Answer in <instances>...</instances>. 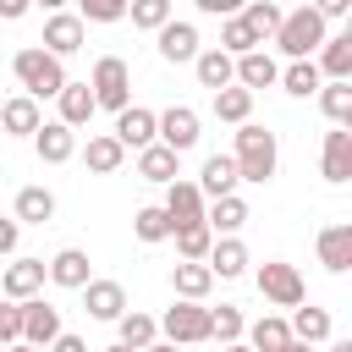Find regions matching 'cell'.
<instances>
[{"mask_svg": "<svg viewBox=\"0 0 352 352\" xmlns=\"http://www.w3.org/2000/svg\"><path fill=\"white\" fill-rule=\"evenodd\" d=\"M292 341H302V346L330 341V314H324V308H297V319H292Z\"/></svg>", "mask_w": 352, "mask_h": 352, "instance_id": "cell-34", "label": "cell"}, {"mask_svg": "<svg viewBox=\"0 0 352 352\" xmlns=\"http://www.w3.org/2000/svg\"><path fill=\"white\" fill-rule=\"evenodd\" d=\"M44 352H88V341H82V336H72V330H60V336H55Z\"/></svg>", "mask_w": 352, "mask_h": 352, "instance_id": "cell-45", "label": "cell"}, {"mask_svg": "<svg viewBox=\"0 0 352 352\" xmlns=\"http://www.w3.org/2000/svg\"><path fill=\"white\" fill-rule=\"evenodd\" d=\"M176 236V253H182V264H204L209 258V248H214V231L198 220V226H176L170 231Z\"/></svg>", "mask_w": 352, "mask_h": 352, "instance_id": "cell-32", "label": "cell"}, {"mask_svg": "<svg viewBox=\"0 0 352 352\" xmlns=\"http://www.w3.org/2000/svg\"><path fill=\"white\" fill-rule=\"evenodd\" d=\"M38 286H44V258H16V264L0 275L6 302H28V297H38Z\"/></svg>", "mask_w": 352, "mask_h": 352, "instance_id": "cell-11", "label": "cell"}, {"mask_svg": "<svg viewBox=\"0 0 352 352\" xmlns=\"http://www.w3.org/2000/svg\"><path fill=\"white\" fill-rule=\"evenodd\" d=\"M28 11V0H0V22H11V16H22Z\"/></svg>", "mask_w": 352, "mask_h": 352, "instance_id": "cell-48", "label": "cell"}, {"mask_svg": "<svg viewBox=\"0 0 352 352\" xmlns=\"http://www.w3.org/2000/svg\"><path fill=\"white\" fill-rule=\"evenodd\" d=\"M314 11L330 22V16H346V11H352V0H324V6H314Z\"/></svg>", "mask_w": 352, "mask_h": 352, "instance_id": "cell-47", "label": "cell"}, {"mask_svg": "<svg viewBox=\"0 0 352 352\" xmlns=\"http://www.w3.org/2000/svg\"><path fill=\"white\" fill-rule=\"evenodd\" d=\"M319 165H324V182H352V132L346 126H336V132H324V154H319Z\"/></svg>", "mask_w": 352, "mask_h": 352, "instance_id": "cell-14", "label": "cell"}, {"mask_svg": "<svg viewBox=\"0 0 352 352\" xmlns=\"http://www.w3.org/2000/svg\"><path fill=\"white\" fill-rule=\"evenodd\" d=\"M121 148H148L154 143V110H143V104H126L121 116H116V132H110Z\"/></svg>", "mask_w": 352, "mask_h": 352, "instance_id": "cell-12", "label": "cell"}, {"mask_svg": "<svg viewBox=\"0 0 352 352\" xmlns=\"http://www.w3.org/2000/svg\"><path fill=\"white\" fill-rule=\"evenodd\" d=\"M280 16H286V11H280L275 0H248V6L236 11V22H242V28L253 33V44H264V38H275V28H280Z\"/></svg>", "mask_w": 352, "mask_h": 352, "instance_id": "cell-22", "label": "cell"}, {"mask_svg": "<svg viewBox=\"0 0 352 352\" xmlns=\"http://www.w3.org/2000/svg\"><path fill=\"white\" fill-rule=\"evenodd\" d=\"M82 302H88L94 319H121V314H126V292H121V280H88V286H82Z\"/></svg>", "mask_w": 352, "mask_h": 352, "instance_id": "cell-21", "label": "cell"}, {"mask_svg": "<svg viewBox=\"0 0 352 352\" xmlns=\"http://www.w3.org/2000/svg\"><path fill=\"white\" fill-rule=\"evenodd\" d=\"M170 286H176L182 302H204L209 286H214V275H209V264H176L170 270Z\"/></svg>", "mask_w": 352, "mask_h": 352, "instance_id": "cell-30", "label": "cell"}, {"mask_svg": "<svg viewBox=\"0 0 352 352\" xmlns=\"http://www.w3.org/2000/svg\"><path fill=\"white\" fill-rule=\"evenodd\" d=\"M319 77L330 82H352V33H336L319 44Z\"/></svg>", "mask_w": 352, "mask_h": 352, "instance_id": "cell-19", "label": "cell"}, {"mask_svg": "<svg viewBox=\"0 0 352 352\" xmlns=\"http://www.w3.org/2000/svg\"><path fill=\"white\" fill-rule=\"evenodd\" d=\"M319 104H324V116H330L336 126H346V121H352V82H324V88H319Z\"/></svg>", "mask_w": 352, "mask_h": 352, "instance_id": "cell-39", "label": "cell"}, {"mask_svg": "<svg viewBox=\"0 0 352 352\" xmlns=\"http://www.w3.org/2000/svg\"><path fill=\"white\" fill-rule=\"evenodd\" d=\"M248 346H253V352H286V346H292V324L275 319V314H264V319L248 330Z\"/></svg>", "mask_w": 352, "mask_h": 352, "instance_id": "cell-33", "label": "cell"}, {"mask_svg": "<svg viewBox=\"0 0 352 352\" xmlns=\"http://www.w3.org/2000/svg\"><path fill=\"white\" fill-rule=\"evenodd\" d=\"M280 88H286V94H297V99H308V94H319V88H324V77H319V66H314V60H292V66L280 72Z\"/></svg>", "mask_w": 352, "mask_h": 352, "instance_id": "cell-36", "label": "cell"}, {"mask_svg": "<svg viewBox=\"0 0 352 352\" xmlns=\"http://www.w3.org/2000/svg\"><path fill=\"white\" fill-rule=\"evenodd\" d=\"M44 275H50L55 286H66V292H82V286H88V253H82V248H60V253L44 264Z\"/></svg>", "mask_w": 352, "mask_h": 352, "instance_id": "cell-17", "label": "cell"}, {"mask_svg": "<svg viewBox=\"0 0 352 352\" xmlns=\"http://www.w3.org/2000/svg\"><path fill=\"white\" fill-rule=\"evenodd\" d=\"M126 16H132V28L160 33V28L170 22V0H138V6H126Z\"/></svg>", "mask_w": 352, "mask_h": 352, "instance_id": "cell-42", "label": "cell"}, {"mask_svg": "<svg viewBox=\"0 0 352 352\" xmlns=\"http://www.w3.org/2000/svg\"><path fill=\"white\" fill-rule=\"evenodd\" d=\"M121 346H132V352H143V346H154V336H160V324L148 319V314H138V308H126L121 319Z\"/></svg>", "mask_w": 352, "mask_h": 352, "instance_id": "cell-35", "label": "cell"}, {"mask_svg": "<svg viewBox=\"0 0 352 352\" xmlns=\"http://www.w3.org/2000/svg\"><path fill=\"white\" fill-rule=\"evenodd\" d=\"M33 148H38V160H44V165H66V160L77 154V132H72V126H60V121H44V126L33 132Z\"/></svg>", "mask_w": 352, "mask_h": 352, "instance_id": "cell-13", "label": "cell"}, {"mask_svg": "<svg viewBox=\"0 0 352 352\" xmlns=\"http://www.w3.org/2000/svg\"><path fill=\"white\" fill-rule=\"evenodd\" d=\"M258 292L275 302V308H302V275H297V264H280V258H270V264H258Z\"/></svg>", "mask_w": 352, "mask_h": 352, "instance_id": "cell-5", "label": "cell"}, {"mask_svg": "<svg viewBox=\"0 0 352 352\" xmlns=\"http://www.w3.org/2000/svg\"><path fill=\"white\" fill-rule=\"evenodd\" d=\"M22 308V346H50L55 336H60V308H50L44 297H28V302H16Z\"/></svg>", "mask_w": 352, "mask_h": 352, "instance_id": "cell-9", "label": "cell"}, {"mask_svg": "<svg viewBox=\"0 0 352 352\" xmlns=\"http://www.w3.org/2000/svg\"><path fill=\"white\" fill-rule=\"evenodd\" d=\"M236 82L253 94V88H270V82H280V66H275V55L270 50H253V55H242L236 60Z\"/></svg>", "mask_w": 352, "mask_h": 352, "instance_id": "cell-25", "label": "cell"}, {"mask_svg": "<svg viewBox=\"0 0 352 352\" xmlns=\"http://www.w3.org/2000/svg\"><path fill=\"white\" fill-rule=\"evenodd\" d=\"M82 160H88V170L94 176H110V170H121V160H126V148L110 138V132H99V138H88V148H82Z\"/></svg>", "mask_w": 352, "mask_h": 352, "instance_id": "cell-31", "label": "cell"}, {"mask_svg": "<svg viewBox=\"0 0 352 352\" xmlns=\"http://www.w3.org/2000/svg\"><path fill=\"white\" fill-rule=\"evenodd\" d=\"M22 341V308L16 302H0V352Z\"/></svg>", "mask_w": 352, "mask_h": 352, "instance_id": "cell-44", "label": "cell"}, {"mask_svg": "<svg viewBox=\"0 0 352 352\" xmlns=\"http://www.w3.org/2000/svg\"><path fill=\"white\" fill-rule=\"evenodd\" d=\"M82 38H88V33H82L77 11H50V16H44V44H38V50L55 55V60H66V55L82 50Z\"/></svg>", "mask_w": 352, "mask_h": 352, "instance_id": "cell-8", "label": "cell"}, {"mask_svg": "<svg viewBox=\"0 0 352 352\" xmlns=\"http://www.w3.org/2000/svg\"><path fill=\"white\" fill-rule=\"evenodd\" d=\"M88 94H94V110H116V116H121V110L132 104V72H126V60H121V55H99Z\"/></svg>", "mask_w": 352, "mask_h": 352, "instance_id": "cell-4", "label": "cell"}, {"mask_svg": "<svg viewBox=\"0 0 352 352\" xmlns=\"http://www.w3.org/2000/svg\"><path fill=\"white\" fill-rule=\"evenodd\" d=\"M104 352H132V346H121V341H116V346H104Z\"/></svg>", "mask_w": 352, "mask_h": 352, "instance_id": "cell-54", "label": "cell"}, {"mask_svg": "<svg viewBox=\"0 0 352 352\" xmlns=\"http://www.w3.org/2000/svg\"><path fill=\"white\" fill-rule=\"evenodd\" d=\"M154 143H165L170 154H187V148L198 143V110L170 104L165 116H154Z\"/></svg>", "mask_w": 352, "mask_h": 352, "instance_id": "cell-6", "label": "cell"}, {"mask_svg": "<svg viewBox=\"0 0 352 352\" xmlns=\"http://www.w3.org/2000/svg\"><path fill=\"white\" fill-rule=\"evenodd\" d=\"M160 55H165L170 66H176V60H198V28L170 16V22L160 28Z\"/></svg>", "mask_w": 352, "mask_h": 352, "instance_id": "cell-18", "label": "cell"}, {"mask_svg": "<svg viewBox=\"0 0 352 352\" xmlns=\"http://www.w3.org/2000/svg\"><path fill=\"white\" fill-rule=\"evenodd\" d=\"M214 116L231 121V126H242V121L253 116V94H248V88H220V94H214Z\"/></svg>", "mask_w": 352, "mask_h": 352, "instance_id": "cell-37", "label": "cell"}, {"mask_svg": "<svg viewBox=\"0 0 352 352\" xmlns=\"http://www.w3.org/2000/svg\"><path fill=\"white\" fill-rule=\"evenodd\" d=\"M319 264L330 275H346L352 270V226H324L319 231Z\"/></svg>", "mask_w": 352, "mask_h": 352, "instance_id": "cell-16", "label": "cell"}, {"mask_svg": "<svg viewBox=\"0 0 352 352\" xmlns=\"http://www.w3.org/2000/svg\"><path fill=\"white\" fill-rule=\"evenodd\" d=\"M11 72H16V82L28 88V99L38 104V99H55L72 77H66V66L55 60V55H44L38 44H28V50H16V60H11Z\"/></svg>", "mask_w": 352, "mask_h": 352, "instance_id": "cell-2", "label": "cell"}, {"mask_svg": "<svg viewBox=\"0 0 352 352\" xmlns=\"http://www.w3.org/2000/svg\"><path fill=\"white\" fill-rule=\"evenodd\" d=\"M192 187H198L204 198H231V192H236V165H231V154H209Z\"/></svg>", "mask_w": 352, "mask_h": 352, "instance_id": "cell-15", "label": "cell"}, {"mask_svg": "<svg viewBox=\"0 0 352 352\" xmlns=\"http://www.w3.org/2000/svg\"><path fill=\"white\" fill-rule=\"evenodd\" d=\"M16 236H22V226H16V220H0V258L16 253Z\"/></svg>", "mask_w": 352, "mask_h": 352, "instance_id": "cell-46", "label": "cell"}, {"mask_svg": "<svg viewBox=\"0 0 352 352\" xmlns=\"http://www.w3.org/2000/svg\"><path fill=\"white\" fill-rule=\"evenodd\" d=\"M132 231H138V242H165V236H170V220H165L160 204H148V209L132 214Z\"/></svg>", "mask_w": 352, "mask_h": 352, "instance_id": "cell-40", "label": "cell"}, {"mask_svg": "<svg viewBox=\"0 0 352 352\" xmlns=\"http://www.w3.org/2000/svg\"><path fill=\"white\" fill-rule=\"evenodd\" d=\"M214 50H220V55H231V60H242V55H253L258 44H253V33H248L236 16H226V22H220V44H214Z\"/></svg>", "mask_w": 352, "mask_h": 352, "instance_id": "cell-38", "label": "cell"}, {"mask_svg": "<svg viewBox=\"0 0 352 352\" xmlns=\"http://www.w3.org/2000/svg\"><path fill=\"white\" fill-rule=\"evenodd\" d=\"M204 264H209V275H220V280H236V275L248 270V248H242L236 236H220V242L209 248V258H204Z\"/></svg>", "mask_w": 352, "mask_h": 352, "instance_id": "cell-28", "label": "cell"}, {"mask_svg": "<svg viewBox=\"0 0 352 352\" xmlns=\"http://www.w3.org/2000/svg\"><path fill=\"white\" fill-rule=\"evenodd\" d=\"M160 209H165L170 231H176V226H198V220H204V192H198L192 182H170V187H165V204H160Z\"/></svg>", "mask_w": 352, "mask_h": 352, "instance_id": "cell-10", "label": "cell"}, {"mask_svg": "<svg viewBox=\"0 0 352 352\" xmlns=\"http://www.w3.org/2000/svg\"><path fill=\"white\" fill-rule=\"evenodd\" d=\"M55 99H60V126H72V132H77V126H88V121H94V94H88V82H66Z\"/></svg>", "mask_w": 352, "mask_h": 352, "instance_id": "cell-26", "label": "cell"}, {"mask_svg": "<svg viewBox=\"0 0 352 352\" xmlns=\"http://www.w3.org/2000/svg\"><path fill=\"white\" fill-rule=\"evenodd\" d=\"M160 330L170 336V346H187V341H209V308H204V302H176V308H165Z\"/></svg>", "mask_w": 352, "mask_h": 352, "instance_id": "cell-7", "label": "cell"}, {"mask_svg": "<svg viewBox=\"0 0 352 352\" xmlns=\"http://www.w3.org/2000/svg\"><path fill=\"white\" fill-rule=\"evenodd\" d=\"M55 220V192L50 187H22L16 192V226H44Z\"/></svg>", "mask_w": 352, "mask_h": 352, "instance_id": "cell-29", "label": "cell"}, {"mask_svg": "<svg viewBox=\"0 0 352 352\" xmlns=\"http://www.w3.org/2000/svg\"><path fill=\"white\" fill-rule=\"evenodd\" d=\"M143 352H182V346H170V341H154V346H143Z\"/></svg>", "mask_w": 352, "mask_h": 352, "instance_id": "cell-49", "label": "cell"}, {"mask_svg": "<svg viewBox=\"0 0 352 352\" xmlns=\"http://www.w3.org/2000/svg\"><path fill=\"white\" fill-rule=\"evenodd\" d=\"M38 126H44V116H38V104H33L28 94H16V99H6V104H0V138H6V132L33 138Z\"/></svg>", "mask_w": 352, "mask_h": 352, "instance_id": "cell-20", "label": "cell"}, {"mask_svg": "<svg viewBox=\"0 0 352 352\" xmlns=\"http://www.w3.org/2000/svg\"><path fill=\"white\" fill-rule=\"evenodd\" d=\"M6 352H38V346H22V341H16V346H6Z\"/></svg>", "mask_w": 352, "mask_h": 352, "instance_id": "cell-52", "label": "cell"}, {"mask_svg": "<svg viewBox=\"0 0 352 352\" xmlns=\"http://www.w3.org/2000/svg\"><path fill=\"white\" fill-rule=\"evenodd\" d=\"M231 165H236V182H258V187H264V182L275 176V165H280V143H275V132L258 126V121H242V126H236Z\"/></svg>", "mask_w": 352, "mask_h": 352, "instance_id": "cell-1", "label": "cell"}, {"mask_svg": "<svg viewBox=\"0 0 352 352\" xmlns=\"http://www.w3.org/2000/svg\"><path fill=\"white\" fill-rule=\"evenodd\" d=\"M286 352H314V346H302V341H292V346H286Z\"/></svg>", "mask_w": 352, "mask_h": 352, "instance_id": "cell-51", "label": "cell"}, {"mask_svg": "<svg viewBox=\"0 0 352 352\" xmlns=\"http://www.w3.org/2000/svg\"><path fill=\"white\" fill-rule=\"evenodd\" d=\"M204 226H209L214 236H220V231H226V236H236V231L248 226V204H242L236 192H231V198H214V204L204 209Z\"/></svg>", "mask_w": 352, "mask_h": 352, "instance_id": "cell-27", "label": "cell"}, {"mask_svg": "<svg viewBox=\"0 0 352 352\" xmlns=\"http://www.w3.org/2000/svg\"><path fill=\"white\" fill-rule=\"evenodd\" d=\"M192 72H198V82L204 88H236V60L231 55H220V50H198V60H192Z\"/></svg>", "mask_w": 352, "mask_h": 352, "instance_id": "cell-23", "label": "cell"}, {"mask_svg": "<svg viewBox=\"0 0 352 352\" xmlns=\"http://www.w3.org/2000/svg\"><path fill=\"white\" fill-rule=\"evenodd\" d=\"M176 160H182V154H170L165 143H148V148H138V176H143V182L170 187V182L182 176V170H176Z\"/></svg>", "mask_w": 352, "mask_h": 352, "instance_id": "cell-24", "label": "cell"}, {"mask_svg": "<svg viewBox=\"0 0 352 352\" xmlns=\"http://www.w3.org/2000/svg\"><path fill=\"white\" fill-rule=\"evenodd\" d=\"M209 336H220V346H231V341H242V308H231V302H220V308H209Z\"/></svg>", "mask_w": 352, "mask_h": 352, "instance_id": "cell-41", "label": "cell"}, {"mask_svg": "<svg viewBox=\"0 0 352 352\" xmlns=\"http://www.w3.org/2000/svg\"><path fill=\"white\" fill-rule=\"evenodd\" d=\"M330 352H352V341H330Z\"/></svg>", "mask_w": 352, "mask_h": 352, "instance_id": "cell-50", "label": "cell"}, {"mask_svg": "<svg viewBox=\"0 0 352 352\" xmlns=\"http://www.w3.org/2000/svg\"><path fill=\"white\" fill-rule=\"evenodd\" d=\"M126 16V0H82V11H77V22L88 28V22H121Z\"/></svg>", "mask_w": 352, "mask_h": 352, "instance_id": "cell-43", "label": "cell"}, {"mask_svg": "<svg viewBox=\"0 0 352 352\" xmlns=\"http://www.w3.org/2000/svg\"><path fill=\"white\" fill-rule=\"evenodd\" d=\"M275 44H280V55H292V60H308V55L324 44V16H319L314 6H297V11H286V16H280V28H275Z\"/></svg>", "mask_w": 352, "mask_h": 352, "instance_id": "cell-3", "label": "cell"}, {"mask_svg": "<svg viewBox=\"0 0 352 352\" xmlns=\"http://www.w3.org/2000/svg\"><path fill=\"white\" fill-rule=\"evenodd\" d=\"M226 352H253V346H242V341H231V346H226Z\"/></svg>", "mask_w": 352, "mask_h": 352, "instance_id": "cell-53", "label": "cell"}]
</instances>
